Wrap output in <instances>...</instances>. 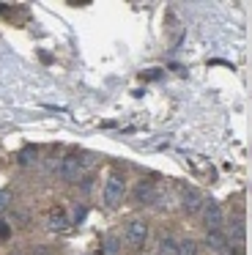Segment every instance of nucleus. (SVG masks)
I'll return each mask as SVG.
<instances>
[{
	"label": "nucleus",
	"mask_w": 252,
	"mask_h": 255,
	"mask_svg": "<svg viewBox=\"0 0 252 255\" xmlns=\"http://www.w3.org/2000/svg\"><path fill=\"white\" fill-rule=\"evenodd\" d=\"M124 195H126V178L118 176V173H113V176L107 178V184H104V192H102L104 203H107V206H118L121 200H124Z\"/></svg>",
	"instance_id": "nucleus-1"
},
{
	"label": "nucleus",
	"mask_w": 252,
	"mask_h": 255,
	"mask_svg": "<svg viewBox=\"0 0 252 255\" xmlns=\"http://www.w3.org/2000/svg\"><path fill=\"white\" fill-rule=\"evenodd\" d=\"M148 242V222L145 220H131L129 225H126V244H129L131 250H140L145 247Z\"/></svg>",
	"instance_id": "nucleus-2"
},
{
	"label": "nucleus",
	"mask_w": 252,
	"mask_h": 255,
	"mask_svg": "<svg viewBox=\"0 0 252 255\" xmlns=\"http://www.w3.org/2000/svg\"><path fill=\"white\" fill-rule=\"evenodd\" d=\"M80 173H82V159H80V156H77V154H66L63 159H60L58 176L63 178V181L74 184L77 178H80Z\"/></svg>",
	"instance_id": "nucleus-3"
},
{
	"label": "nucleus",
	"mask_w": 252,
	"mask_h": 255,
	"mask_svg": "<svg viewBox=\"0 0 252 255\" xmlns=\"http://www.w3.org/2000/svg\"><path fill=\"white\" fill-rule=\"evenodd\" d=\"M203 222H206V231H222V222H225L222 206L214 203V200L203 203Z\"/></svg>",
	"instance_id": "nucleus-4"
},
{
	"label": "nucleus",
	"mask_w": 252,
	"mask_h": 255,
	"mask_svg": "<svg viewBox=\"0 0 252 255\" xmlns=\"http://www.w3.org/2000/svg\"><path fill=\"white\" fill-rule=\"evenodd\" d=\"M181 200H184V211L186 214H195V211H200L203 209V203H206V200H203V195H200V189H195V187H184L181 189Z\"/></svg>",
	"instance_id": "nucleus-5"
},
{
	"label": "nucleus",
	"mask_w": 252,
	"mask_h": 255,
	"mask_svg": "<svg viewBox=\"0 0 252 255\" xmlns=\"http://www.w3.org/2000/svg\"><path fill=\"white\" fill-rule=\"evenodd\" d=\"M134 200L142 206H151L153 200H156V184L151 181V178H142V181H137L134 187Z\"/></svg>",
	"instance_id": "nucleus-6"
},
{
	"label": "nucleus",
	"mask_w": 252,
	"mask_h": 255,
	"mask_svg": "<svg viewBox=\"0 0 252 255\" xmlns=\"http://www.w3.org/2000/svg\"><path fill=\"white\" fill-rule=\"evenodd\" d=\"M206 247L211 250V253L225 255L228 253V236H225L222 231H206Z\"/></svg>",
	"instance_id": "nucleus-7"
},
{
	"label": "nucleus",
	"mask_w": 252,
	"mask_h": 255,
	"mask_svg": "<svg viewBox=\"0 0 252 255\" xmlns=\"http://www.w3.org/2000/svg\"><path fill=\"white\" fill-rule=\"evenodd\" d=\"M47 225L52 228V231H66V228H69V217H66L63 206H52V209H49Z\"/></svg>",
	"instance_id": "nucleus-8"
},
{
	"label": "nucleus",
	"mask_w": 252,
	"mask_h": 255,
	"mask_svg": "<svg viewBox=\"0 0 252 255\" xmlns=\"http://www.w3.org/2000/svg\"><path fill=\"white\" fill-rule=\"evenodd\" d=\"M159 255H175L178 253V242H175L173 236H164L162 242H159V250H156Z\"/></svg>",
	"instance_id": "nucleus-9"
},
{
	"label": "nucleus",
	"mask_w": 252,
	"mask_h": 255,
	"mask_svg": "<svg viewBox=\"0 0 252 255\" xmlns=\"http://www.w3.org/2000/svg\"><path fill=\"white\" fill-rule=\"evenodd\" d=\"M175 255H197V242H192V239L178 242V253Z\"/></svg>",
	"instance_id": "nucleus-10"
},
{
	"label": "nucleus",
	"mask_w": 252,
	"mask_h": 255,
	"mask_svg": "<svg viewBox=\"0 0 252 255\" xmlns=\"http://www.w3.org/2000/svg\"><path fill=\"white\" fill-rule=\"evenodd\" d=\"M11 200H14V192H11L8 187H3V189H0V214H3V211H8Z\"/></svg>",
	"instance_id": "nucleus-11"
},
{
	"label": "nucleus",
	"mask_w": 252,
	"mask_h": 255,
	"mask_svg": "<svg viewBox=\"0 0 252 255\" xmlns=\"http://www.w3.org/2000/svg\"><path fill=\"white\" fill-rule=\"evenodd\" d=\"M107 255H115V239H107V247H104Z\"/></svg>",
	"instance_id": "nucleus-12"
},
{
	"label": "nucleus",
	"mask_w": 252,
	"mask_h": 255,
	"mask_svg": "<svg viewBox=\"0 0 252 255\" xmlns=\"http://www.w3.org/2000/svg\"><path fill=\"white\" fill-rule=\"evenodd\" d=\"M8 225H5V222H0V239H5V236H8Z\"/></svg>",
	"instance_id": "nucleus-13"
}]
</instances>
